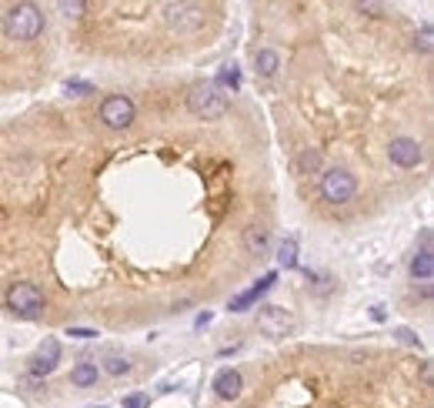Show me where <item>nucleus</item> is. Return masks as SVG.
I'll use <instances>...</instances> for the list:
<instances>
[{"mask_svg": "<svg viewBox=\"0 0 434 408\" xmlns=\"http://www.w3.org/2000/svg\"><path fill=\"white\" fill-rule=\"evenodd\" d=\"M4 33L11 41H37L43 33V14L37 4H14L4 14Z\"/></svg>", "mask_w": 434, "mask_h": 408, "instance_id": "1", "label": "nucleus"}, {"mask_svg": "<svg viewBox=\"0 0 434 408\" xmlns=\"http://www.w3.org/2000/svg\"><path fill=\"white\" fill-rule=\"evenodd\" d=\"M187 110H191L194 117H201V121H217V117L228 114V94L217 88V80H204V84L191 88V94H187Z\"/></svg>", "mask_w": 434, "mask_h": 408, "instance_id": "2", "label": "nucleus"}, {"mask_svg": "<svg viewBox=\"0 0 434 408\" xmlns=\"http://www.w3.org/2000/svg\"><path fill=\"white\" fill-rule=\"evenodd\" d=\"M354 194H358V177L347 167H327L321 174V198L327 204H347L354 201Z\"/></svg>", "mask_w": 434, "mask_h": 408, "instance_id": "3", "label": "nucleus"}, {"mask_svg": "<svg viewBox=\"0 0 434 408\" xmlns=\"http://www.w3.org/2000/svg\"><path fill=\"white\" fill-rule=\"evenodd\" d=\"M7 308L17 318H37L43 311V291L31 281H17V285L7 288Z\"/></svg>", "mask_w": 434, "mask_h": 408, "instance_id": "4", "label": "nucleus"}, {"mask_svg": "<svg viewBox=\"0 0 434 408\" xmlns=\"http://www.w3.org/2000/svg\"><path fill=\"white\" fill-rule=\"evenodd\" d=\"M134 117H137V108H134V100L127 94H110L100 104V121L110 131H127L130 124H134Z\"/></svg>", "mask_w": 434, "mask_h": 408, "instance_id": "5", "label": "nucleus"}, {"mask_svg": "<svg viewBox=\"0 0 434 408\" xmlns=\"http://www.w3.org/2000/svg\"><path fill=\"white\" fill-rule=\"evenodd\" d=\"M294 328H297V318L281 305H264L258 311V331L268 338H287L294 335Z\"/></svg>", "mask_w": 434, "mask_h": 408, "instance_id": "6", "label": "nucleus"}, {"mask_svg": "<svg viewBox=\"0 0 434 408\" xmlns=\"http://www.w3.org/2000/svg\"><path fill=\"white\" fill-rule=\"evenodd\" d=\"M164 21L171 23L174 31H197L204 23V7L201 4H167Z\"/></svg>", "mask_w": 434, "mask_h": 408, "instance_id": "7", "label": "nucleus"}, {"mask_svg": "<svg viewBox=\"0 0 434 408\" xmlns=\"http://www.w3.org/2000/svg\"><path fill=\"white\" fill-rule=\"evenodd\" d=\"M388 157H391V164L394 167H404V171H411V167L421 164V144L414 141V137H391L388 144Z\"/></svg>", "mask_w": 434, "mask_h": 408, "instance_id": "8", "label": "nucleus"}, {"mask_svg": "<svg viewBox=\"0 0 434 408\" xmlns=\"http://www.w3.org/2000/svg\"><path fill=\"white\" fill-rule=\"evenodd\" d=\"M57 362H60V345H57V338H43L41 352H37V358L31 362V375H37V378L51 375L57 368Z\"/></svg>", "mask_w": 434, "mask_h": 408, "instance_id": "9", "label": "nucleus"}, {"mask_svg": "<svg viewBox=\"0 0 434 408\" xmlns=\"http://www.w3.org/2000/svg\"><path fill=\"white\" fill-rule=\"evenodd\" d=\"M240 388H244V378H240L238 368H221L214 375V392L217 398H224V402H234L240 395Z\"/></svg>", "mask_w": 434, "mask_h": 408, "instance_id": "10", "label": "nucleus"}, {"mask_svg": "<svg viewBox=\"0 0 434 408\" xmlns=\"http://www.w3.org/2000/svg\"><path fill=\"white\" fill-rule=\"evenodd\" d=\"M411 278L414 281H431L434 278V254H431V231H424L421 251L411 258Z\"/></svg>", "mask_w": 434, "mask_h": 408, "instance_id": "11", "label": "nucleus"}, {"mask_svg": "<svg viewBox=\"0 0 434 408\" xmlns=\"http://www.w3.org/2000/svg\"><path fill=\"white\" fill-rule=\"evenodd\" d=\"M240 244H244L248 254H268V248H271V228H264V224H248L244 234H240Z\"/></svg>", "mask_w": 434, "mask_h": 408, "instance_id": "12", "label": "nucleus"}, {"mask_svg": "<svg viewBox=\"0 0 434 408\" xmlns=\"http://www.w3.org/2000/svg\"><path fill=\"white\" fill-rule=\"evenodd\" d=\"M274 278H277V275L271 271V275H264V278H260L258 285H250L248 291H240L238 298H231V311H248L250 305H254V301L260 298V295H268V291L274 288Z\"/></svg>", "mask_w": 434, "mask_h": 408, "instance_id": "13", "label": "nucleus"}, {"mask_svg": "<svg viewBox=\"0 0 434 408\" xmlns=\"http://www.w3.org/2000/svg\"><path fill=\"white\" fill-rule=\"evenodd\" d=\"M97 378H100L97 362H80V365H74V368H70V382H74L77 388L97 385Z\"/></svg>", "mask_w": 434, "mask_h": 408, "instance_id": "14", "label": "nucleus"}, {"mask_svg": "<svg viewBox=\"0 0 434 408\" xmlns=\"http://www.w3.org/2000/svg\"><path fill=\"white\" fill-rule=\"evenodd\" d=\"M254 64H258L260 78H274V74H277V67H281V54H277V51H271V47H264V51H258V54H254Z\"/></svg>", "mask_w": 434, "mask_h": 408, "instance_id": "15", "label": "nucleus"}, {"mask_svg": "<svg viewBox=\"0 0 434 408\" xmlns=\"http://www.w3.org/2000/svg\"><path fill=\"white\" fill-rule=\"evenodd\" d=\"M277 268H284V271L297 268V241L294 238L281 241V248H277Z\"/></svg>", "mask_w": 434, "mask_h": 408, "instance_id": "16", "label": "nucleus"}, {"mask_svg": "<svg viewBox=\"0 0 434 408\" xmlns=\"http://www.w3.org/2000/svg\"><path fill=\"white\" fill-rule=\"evenodd\" d=\"M104 372L114 375V378H120V375H127L130 372V362L127 358H120V355H107V358H104Z\"/></svg>", "mask_w": 434, "mask_h": 408, "instance_id": "17", "label": "nucleus"}, {"mask_svg": "<svg viewBox=\"0 0 434 408\" xmlns=\"http://www.w3.org/2000/svg\"><path fill=\"white\" fill-rule=\"evenodd\" d=\"M297 167H301V171H317V167H321V151L307 147L301 155V161H297Z\"/></svg>", "mask_w": 434, "mask_h": 408, "instance_id": "18", "label": "nucleus"}, {"mask_svg": "<svg viewBox=\"0 0 434 408\" xmlns=\"http://www.w3.org/2000/svg\"><path fill=\"white\" fill-rule=\"evenodd\" d=\"M57 11L64 14V17H84V11H87V4H80V0H74V4H70V0H60V4H57Z\"/></svg>", "mask_w": 434, "mask_h": 408, "instance_id": "19", "label": "nucleus"}, {"mask_svg": "<svg viewBox=\"0 0 434 408\" xmlns=\"http://www.w3.org/2000/svg\"><path fill=\"white\" fill-rule=\"evenodd\" d=\"M124 408H151V398L144 392H134V395H124Z\"/></svg>", "mask_w": 434, "mask_h": 408, "instance_id": "20", "label": "nucleus"}, {"mask_svg": "<svg viewBox=\"0 0 434 408\" xmlns=\"http://www.w3.org/2000/svg\"><path fill=\"white\" fill-rule=\"evenodd\" d=\"M414 44L421 47L424 54H431V23H424V27H421V33L414 37Z\"/></svg>", "mask_w": 434, "mask_h": 408, "instance_id": "21", "label": "nucleus"}, {"mask_svg": "<svg viewBox=\"0 0 434 408\" xmlns=\"http://www.w3.org/2000/svg\"><path fill=\"white\" fill-rule=\"evenodd\" d=\"M70 94H94V84H87V80H67L64 84Z\"/></svg>", "mask_w": 434, "mask_h": 408, "instance_id": "22", "label": "nucleus"}, {"mask_svg": "<svg viewBox=\"0 0 434 408\" xmlns=\"http://www.w3.org/2000/svg\"><path fill=\"white\" fill-rule=\"evenodd\" d=\"M67 335H70V338H80V342H87V338H97V331H94V328H77V325H70V328H67Z\"/></svg>", "mask_w": 434, "mask_h": 408, "instance_id": "23", "label": "nucleus"}, {"mask_svg": "<svg viewBox=\"0 0 434 408\" xmlns=\"http://www.w3.org/2000/svg\"><path fill=\"white\" fill-rule=\"evenodd\" d=\"M21 385L27 388V392H41V388H43V378H37V375H31V372H27V375L21 378Z\"/></svg>", "mask_w": 434, "mask_h": 408, "instance_id": "24", "label": "nucleus"}, {"mask_svg": "<svg viewBox=\"0 0 434 408\" xmlns=\"http://www.w3.org/2000/svg\"><path fill=\"white\" fill-rule=\"evenodd\" d=\"M394 335H398V338H401L404 345H418V335H414L411 328H398V331H394Z\"/></svg>", "mask_w": 434, "mask_h": 408, "instance_id": "25", "label": "nucleus"}]
</instances>
